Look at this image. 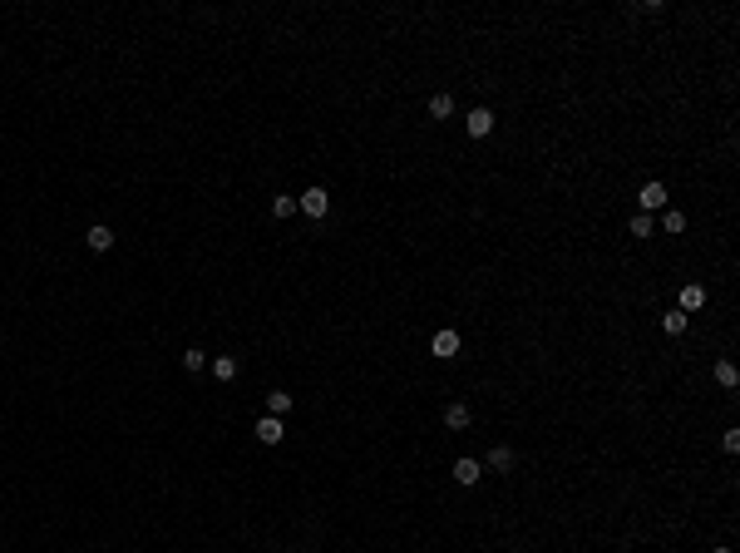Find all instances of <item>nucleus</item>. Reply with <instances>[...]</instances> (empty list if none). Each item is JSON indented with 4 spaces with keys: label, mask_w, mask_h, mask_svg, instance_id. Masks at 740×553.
Listing matches in <instances>:
<instances>
[{
    "label": "nucleus",
    "mask_w": 740,
    "mask_h": 553,
    "mask_svg": "<svg viewBox=\"0 0 740 553\" xmlns=\"http://www.w3.org/2000/svg\"><path fill=\"white\" fill-rule=\"evenodd\" d=\"M297 208H301L306 217H326V208H331V193H326V188H306V193L297 198Z\"/></svg>",
    "instance_id": "obj_1"
},
{
    "label": "nucleus",
    "mask_w": 740,
    "mask_h": 553,
    "mask_svg": "<svg viewBox=\"0 0 740 553\" xmlns=\"http://www.w3.org/2000/svg\"><path fill=\"white\" fill-rule=\"evenodd\" d=\"M430 351H434L439 361H454V356H459V331H434Z\"/></svg>",
    "instance_id": "obj_2"
},
{
    "label": "nucleus",
    "mask_w": 740,
    "mask_h": 553,
    "mask_svg": "<svg viewBox=\"0 0 740 553\" xmlns=\"http://www.w3.org/2000/svg\"><path fill=\"white\" fill-rule=\"evenodd\" d=\"M464 129H469V139H489L494 134V109H474L464 119Z\"/></svg>",
    "instance_id": "obj_3"
},
{
    "label": "nucleus",
    "mask_w": 740,
    "mask_h": 553,
    "mask_svg": "<svg viewBox=\"0 0 740 553\" xmlns=\"http://www.w3.org/2000/svg\"><path fill=\"white\" fill-rule=\"evenodd\" d=\"M281 435H287V430H281L276 415H262V420H257V439H262V445H281Z\"/></svg>",
    "instance_id": "obj_4"
},
{
    "label": "nucleus",
    "mask_w": 740,
    "mask_h": 553,
    "mask_svg": "<svg viewBox=\"0 0 740 553\" xmlns=\"http://www.w3.org/2000/svg\"><path fill=\"white\" fill-rule=\"evenodd\" d=\"M647 212H656V208H666V183H647L642 188V198H637Z\"/></svg>",
    "instance_id": "obj_5"
},
{
    "label": "nucleus",
    "mask_w": 740,
    "mask_h": 553,
    "mask_svg": "<svg viewBox=\"0 0 740 553\" xmlns=\"http://www.w3.org/2000/svg\"><path fill=\"white\" fill-rule=\"evenodd\" d=\"M84 242H89L94 252H109V247H113V228H104V223H94V228L84 233Z\"/></svg>",
    "instance_id": "obj_6"
},
{
    "label": "nucleus",
    "mask_w": 740,
    "mask_h": 553,
    "mask_svg": "<svg viewBox=\"0 0 740 553\" xmlns=\"http://www.w3.org/2000/svg\"><path fill=\"white\" fill-rule=\"evenodd\" d=\"M444 425H449V430H469V425H474V410H469V405H449V410H444Z\"/></svg>",
    "instance_id": "obj_7"
},
{
    "label": "nucleus",
    "mask_w": 740,
    "mask_h": 553,
    "mask_svg": "<svg viewBox=\"0 0 740 553\" xmlns=\"http://www.w3.org/2000/svg\"><path fill=\"white\" fill-rule=\"evenodd\" d=\"M479 474H484L479 460H459V465H454V479H459V484H479Z\"/></svg>",
    "instance_id": "obj_8"
},
{
    "label": "nucleus",
    "mask_w": 740,
    "mask_h": 553,
    "mask_svg": "<svg viewBox=\"0 0 740 553\" xmlns=\"http://www.w3.org/2000/svg\"><path fill=\"white\" fill-rule=\"evenodd\" d=\"M212 375H217V380H237V356H217V361H212Z\"/></svg>",
    "instance_id": "obj_9"
},
{
    "label": "nucleus",
    "mask_w": 740,
    "mask_h": 553,
    "mask_svg": "<svg viewBox=\"0 0 740 553\" xmlns=\"http://www.w3.org/2000/svg\"><path fill=\"white\" fill-rule=\"evenodd\" d=\"M287 410H292V396H287V391H271V396H267V415H276V420H281Z\"/></svg>",
    "instance_id": "obj_10"
},
{
    "label": "nucleus",
    "mask_w": 740,
    "mask_h": 553,
    "mask_svg": "<svg viewBox=\"0 0 740 553\" xmlns=\"http://www.w3.org/2000/svg\"><path fill=\"white\" fill-rule=\"evenodd\" d=\"M661 331H666V336H681V331H686V311H666V316H661Z\"/></svg>",
    "instance_id": "obj_11"
},
{
    "label": "nucleus",
    "mask_w": 740,
    "mask_h": 553,
    "mask_svg": "<svg viewBox=\"0 0 740 553\" xmlns=\"http://www.w3.org/2000/svg\"><path fill=\"white\" fill-rule=\"evenodd\" d=\"M706 306V292L701 287H686V292H681V311H701Z\"/></svg>",
    "instance_id": "obj_12"
},
{
    "label": "nucleus",
    "mask_w": 740,
    "mask_h": 553,
    "mask_svg": "<svg viewBox=\"0 0 740 553\" xmlns=\"http://www.w3.org/2000/svg\"><path fill=\"white\" fill-rule=\"evenodd\" d=\"M489 465H494V469H514V450H508V445H494V450H489Z\"/></svg>",
    "instance_id": "obj_13"
},
{
    "label": "nucleus",
    "mask_w": 740,
    "mask_h": 553,
    "mask_svg": "<svg viewBox=\"0 0 740 553\" xmlns=\"http://www.w3.org/2000/svg\"><path fill=\"white\" fill-rule=\"evenodd\" d=\"M430 114H434V119H449V114H454V99H449V94H434V99H430Z\"/></svg>",
    "instance_id": "obj_14"
},
{
    "label": "nucleus",
    "mask_w": 740,
    "mask_h": 553,
    "mask_svg": "<svg viewBox=\"0 0 740 553\" xmlns=\"http://www.w3.org/2000/svg\"><path fill=\"white\" fill-rule=\"evenodd\" d=\"M292 212H297V198H287V193L271 198V217H292Z\"/></svg>",
    "instance_id": "obj_15"
},
{
    "label": "nucleus",
    "mask_w": 740,
    "mask_h": 553,
    "mask_svg": "<svg viewBox=\"0 0 740 553\" xmlns=\"http://www.w3.org/2000/svg\"><path fill=\"white\" fill-rule=\"evenodd\" d=\"M716 380H721V385H725V391H730V385L740 380V371H735L730 361H716Z\"/></svg>",
    "instance_id": "obj_16"
},
{
    "label": "nucleus",
    "mask_w": 740,
    "mask_h": 553,
    "mask_svg": "<svg viewBox=\"0 0 740 553\" xmlns=\"http://www.w3.org/2000/svg\"><path fill=\"white\" fill-rule=\"evenodd\" d=\"M203 366H207V356H203L198 346H193V351H183V371H203Z\"/></svg>",
    "instance_id": "obj_17"
},
{
    "label": "nucleus",
    "mask_w": 740,
    "mask_h": 553,
    "mask_svg": "<svg viewBox=\"0 0 740 553\" xmlns=\"http://www.w3.org/2000/svg\"><path fill=\"white\" fill-rule=\"evenodd\" d=\"M632 237H652V217H647V212L632 217Z\"/></svg>",
    "instance_id": "obj_18"
},
{
    "label": "nucleus",
    "mask_w": 740,
    "mask_h": 553,
    "mask_svg": "<svg viewBox=\"0 0 740 553\" xmlns=\"http://www.w3.org/2000/svg\"><path fill=\"white\" fill-rule=\"evenodd\" d=\"M661 223H666V233H681V228H686V212H676V208H671Z\"/></svg>",
    "instance_id": "obj_19"
},
{
    "label": "nucleus",
    "mask_w": 740,
    "mask_h": 553,
    "mask_svg": "<svg viewBox=\"0 0 740 553\" xmlns=\"http://www.w3.org/2000/svg\"><path fill=\"white\" fill-rule=\"evenodd\" d=\"M716 553H730V548H716Z\"/></svg>",
    "instance_id": "obj_20"
}]
</instances>
